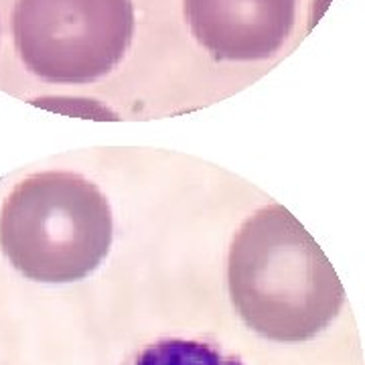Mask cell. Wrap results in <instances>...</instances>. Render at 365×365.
Listing matches in <instances>:
<instances>
[{
  "label": "cell",
  "mask_w": 365,
  "mask_h": 365,
  "mask_svg": "<svg viewBox=\"0 0 365 365\" xmlns=\"http://www.w3.org/2000/svg\"><path fill=\"white\" fill-rule=\"evenodd\" d=\"M227 287L242 321L280 343L317 337L345 302V288L325 252L278 203L258 209L237 230Z\"/></svg>",
  "instance_id": "cell-1"
},
{
  "label": "cell",
  "mask_w": 365,
  "mask_h": 365,
  "mask_svg": "<svg viewBox=\"0 0 365 365\" xmlns=\"http://www.w3.org/2000/svg\"><path fill=\"white\" fill-rule=\"evenodd\" d=\"M114 222L104 193L67 170L26 177L0 211V248L14 270L47 284L78 282L104 262Z\"/></svg>",
  "instance_id": "cell-2"
},
{
  "label": "cell",
  "mask_w": 365,
  "mask_h": 365,
  "mask_svg": "<svg viewBox=\"0 0 365 365\" xmlns=\"http://www.w3.org/2000/svg\"><path fill=\"white\" fill-rule=\"evenodd\" d=\"M134 35L132 0H16L13 37L31 73L90 83L124 59Z\"/></svg>",
  "instance_id": "cell-3"
},
{
  "label": "cell",
  "mask_w": 365,
  "mask_h": 365,
  "mask_svg": "<svg viewBox=\"0 0 365 365\" xmlns=\"http://www.w3.org/2000/svg\"><path fill=\"white\" fill-rule=\"evenodd\" d=\"M297 0H185L193 37L213 59L256 61L280 51Z\"/></svg>",
  "instance_id": "cell-4"
},
{
  "label": "cell",
  "mask_w": 365,
  "mask_h": 365,
  "mask_svg": "<svg viewBox=\"0 0 365 365\" xmlns=\"http://www.w3.org/2000/svg\"><path fill=\"white\" fill-rule=\"evenodd\" d=\"M134 365H244L240 359L223 355L207 343L165 339L144 349Z\"/></svg>",
  "instance_id": "cell-5"
}]
</instances>
